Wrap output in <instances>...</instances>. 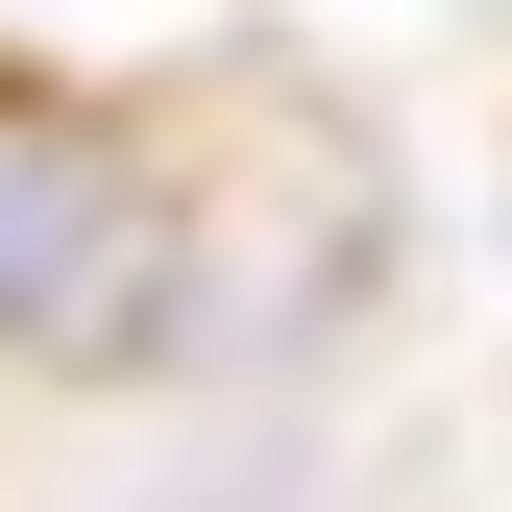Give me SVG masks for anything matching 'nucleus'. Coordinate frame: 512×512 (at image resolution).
Here are the masks:
<instances>
[{
  "instance_id": "1",
  "label": "nucleus",
  "mask_w": 512,
  "mask_h": 512,
  "mask_svg": "<svg viewBox=\"0 0 512 512\" xmlns=\"http://www.w3.org/2000/svg\"><path fill=\"white\" fill-rule=\"evenodd\" d=\"M171 342V171L74 98H0V366H147Z\"/></svg>"
}]
</instances>
